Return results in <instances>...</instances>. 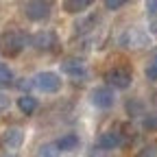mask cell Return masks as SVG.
<instances>
[{"label":"cell","instance_id":"6da1fadb","mask_svg":"<svg viewBox=\"0 0 157 157\" xmlns=\"http://www.w3.org/2000/svg\"><path fill=\"white\" fill-rule=\"evenodd\" d=\"M118 44L122 48H129V50H144L151 46V33L140 29V26H129L120 33Z\"/></svg>","mask_w":157,"mask_h":157},{"label":"cell","instance_id":"7a4b0ae2","mask_svg":"<svg viewBox=\"0 0 157 157\" xmlns=\"http://www.w3.org/2000/svg\"><path fill=\"white\" fill-rule=\"evenodd\" d=\"M29 42V37L20 31H5L0 33V52L5 57H17L20 52L24 50Z\"/></svg>","mask_w":157,"mask_h":157},{"label":"cell","instance_id":"3957f363","mask_svg":"<svg viewBox=\"0 0 157 157\" xmlns=\"http://www.w3.org/2000/svg\"><path fill=\"white\" fill-rule=\"evenodd\" d=\"M103 78H105V85L107 87H116V90H127V87H131V83H133V74H131V70L129 68H124V66H113V68H109L105 74H103Z\"/></svg>","mask_w":157,"mask_h":157},{"label":"cell","instance_id":"277c9868","mask_svg":"<svg viewBox=\"0 0 157 157\" xmlns=\"http://www.w3.org/2000/svg\"><path fill=\"white\" fill-rule=\"evenodd\" d=\"M29 42H31V46H33L35 50H39V52H57V50H59V35H57L55 31H48V29L37 31L35 35H31Z\"/></svg>","mask_w":157,"mask_h":157},{"label":"cell","instance_id":"5b68a950","mask_svg":"<svg viewBox=\"0 0 157 157\" xmlns=\"http://www.w3.org/2000/svg\"><path fill=\"white\" fill-rule=\"evenodd\" d=\"M33 87H37L44 94H57L63 87V81H61V76L55 74V72H37L35 78H33Z\"/></svg>","mask_w":157,"mask_h":157},{"label":"cell","instance_id":"8992f818","mask_svg":"<svg viewBox=\"0 0 157 157\" xmlns=\"http://www.w3.org/2000/svg\"><path fill=\"white\" fill-rule=\"evenodd\" d=\"M50 2H44V0H31V2H24V15L31 20V22H44V20L50 17Z\"/></svg>","mask_w":157,"mask_h":157},{"label":"cell","instance_id":"52a82bcc","mask_svg":"<svg viewBox=\"0 0 157 157\" xmlns=\"http://www.w3.org/2000/svg\"><path fill=\"white\" fill-rule=\"evenodd\" d=\"M90 101H92V105L98 107V109H111V107L116 105V94H113L111 87L101 85V87H94V90L90 92Z\"/></svg>","mask_w":157,"mask_h":157},{"label":"cell","instance_id":"ba28073f","mask_svg":"<svg viewBox=\"0 0 157 157\" xmlns=\"http://www.w3.org/2000/svg\"><path fill=\"white\" fill-rule=\"evenodd\" d=\"M61 70L76 83H83L87 78V66L83 63V59H66L61 63Z\"/></svg>","mask_w":157,"mask_h":157},{"label":"cell","instance_id":"9c48e42d","mask_svg":"<svg viewBox=\"0 0 157 157\" xmlns=\"http://www.w3.org/2000/svg\"><path fill=\"white\" fill-rule=\"evenodd\" d=\"M122 144H124V137L118 131H103L98 135V148L101 151H113V148L122 146Z\"/></svg>","mask_w":157,"mask_h":157},{"label":"cell","instance_id":"30bf717a","mask_svg":"<svg viewBox=\"0 0 157 157\" xmlns=\"http://www.w3.org/2000/svg\"><path fill=\"white\" fill-rule=\"evenodd\" d=\"M2 142H5V146H9V148H20V146L24 144V129H20V127H9V129H5Z\"/></svg>","mask_w":157,"mask_h":157},{"label":"cell","instance_id":"8fae6325","mask_svg":"<svg viewBox=\"0 0 157 157\" xmlns=\"http://www.w3.org/2000/svg\"><path fill=\"white\" fill-rule=\"evenodd\" d=\"M55 146L59 148V153L74 151V148L78 146V135H76V133H66V135L59 137V140H55Z\"/></svg>","mask_w":157,"mask_h":157},{"label":"cell","instance_id":"7c38bea8","mask_svg":"<svg viewBox=\"0 0 157 157\" xmlns=\"http://www.w3.org/2000/svg\"><path fill=\"white\" fill-rule=\"evenodd\" d=\"M17 109L22 111L24 116H33L35 111H37V98H33V96H20L17 98Z\"/></svg>","mask_w":157,"mask_h":157},{"label":"cell","instance_id":"4fadbf2b","mask_svg":"<svg viewBox=\"0 0 157 157\" xmlns=\"http://www.w3.org/2000/svg\"><path fill=\"white\" fill-rule=\"evenodd\" d=\"M90 5H92V0H66L63 9L68 13H81V11L90 9Z\"/></svg>","mask_w":157,"mask_h":157},{"label":"cell","instance_id":"5bb4252c","mask_svg":"<svg viewBox=\"0 0 157 157\" xmlns=\"http://www.w3.org/2000/svg\"><path fill=\"white\" fill-rule=\"evenodd\" d=\"M13 85V72L7 63H0V87H11Z\"/></svg>","mask_w":157,"mask_h":157},{"label":"cell","instance_id":"9a60e30c","mask_svg":"<svg viewBox=\"0 0 157 157\" xmlns=\"http://www.w3.org/2000/svg\"><path fill=\"white\" fill-rule=\"evenodd\" d=\"M37 157H59V148L55 146V142H46L37 148Z\"/></svg>","mask_w":157,"mask_h":157},{"label":"cell","instance_id":"2e32d148","mask_svg":"<svg viewBox=\"0 0 157 157\" xmlns=\"http://www.w3.org/2000/svg\"><path fill=\"white\" fill-rule=\"evenodd\" d=\"M144 74H146L148 81H157V55H153V57L148 59V63H146V68H144Z\"/></svg>","mask_w":157,"mask_h":157},{"label":"cell","instance_id":"e0dca14e","mask_svg":"<svg viewBox=\"0 0 157 157\" xmlns=\"http://www.w3.org/2000/svg\"><path fill=\"white\" fill-rule=\"evenodd\" d=\"M135 157H157V142H151L135 153Z\"/></svg>","mask_w":157,"mask_h":157},{"label":"cell","instance_id":"ac0fdd59","mask_svg":"<svg viewBox=\"0 0 157 157\" xmlns=\"http://www.w3.org/2000/svg\"><path fill=\"white\" fill-rule=\"evenodd\" d=\"M142 127L146 131H157V113H146L142 118Z\"/></svg>","mask_w":157,"mask_h":157},{"label":"cell","instance_id":"d6986e66","mask_svg":"<svg viewBox=\"0 0 157 157\" xmlns=\"http://www.w3.org/2000/svg\"><path fill=\"white\" fill-rule=\"evenodd\" d=\"M127 109H129V113H131V116H142L144 105H142L140 101H129V103H127Z\"/></svg>","mask_w":157,"mask_h":157},{"label":"cell","instance_id":"ffe728a7","mask_svg":"<svg viewBox=\"0 0 157 157\" xmlns=\"http://www.w3.org/2000/svg\"><path fill=\"white\" fill-rule=\"evenodd\" d=\"M124 7V0H107L105 2V9L107 11H118V9H122Z\"/></svg>","mask_w":157,"mask_h":157},{"label":"cell","instance_id":"44dd1931","mask_svg":"<svg viewBox=\"0 0 157 157\" xmlns=\"http://www.w3.org/2000/svg\"><path fill=\"white\" fill-rule=\"evenodd\" d=\"M9 105H11V101H9V96L0 92V113H5V111L9 109Z\"/></svg>","mask_w":157,"mask_h":157},{"label":"cell","instance_id":"7402d4cb","mask_svg":"<svg viewBox=\"0 0 157 157\" xmlns=\"http://www.w3.org/2000/svg\"><path fill=\"white\" fill-rule=\"evenodd\" d=\"M146 11H148V15H157V0H148L146 2Z\"/></svg>","mask_w":157,"mask_h":157},{"label":"cell","instance_id":"603a6c76","mask_svg":"<svg viewBox=\"0 0 157 157\" xmlns=\"http://www.w3.org/2000/svg\"><path fill=\"white\" fill-rule=\"evenodd\" d=\"M148 33L157 37V20H153V22H151V26H148Z\"/></svg>","mask_w":157,"mask_h":157},{"label":"cell","instance_id":"cb8c5ba5","mask_svg":"<svg viewBox=\"0 0 157 157\" xmlns=\"http://www.w3.org/2000/svg\"><path fill=\"white\" fill-rule=\"evenodd\" d=\"M2 157H13V155H2Z\"/></svg>","mask_w":157,"mask_h":157}]
</instances>
